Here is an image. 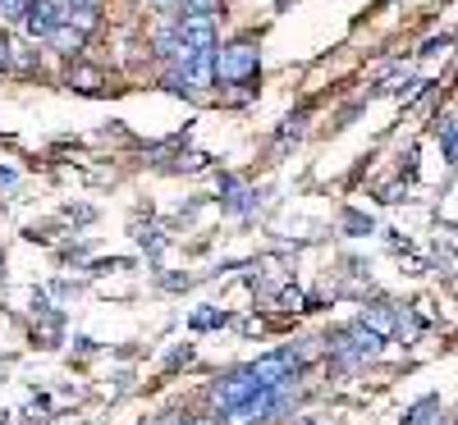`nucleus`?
I'll use <instances>...</instances> for the list:
<instances>
[{"label": "nucleus", "mask_w": 458, "mask_h": 425, "mask_svg": "<svg viewBox=\"0 0 458 425\" xmlns=\"http://www.w3.org/2000/svg\"><path fill=\"white\" fill-rule=\"evenodd\" d=\"M257 64H261V55H257V46L248 42V37L243 42H229L225 51H216V83H229V88L252 83Z\"/></svg>", "instance_id": "f257e3e1"}, {"label": "nucleus", "mask_w": 458, "mask_h": 425, "mask_svg": "<svg viewBox=\"0 0 458 425\" xmlns=\"http://www.w3.org/2000/svg\"><path fill=\"white\" fill-rule=\"evenodd\" d=\"M380 343H386V338H380L376 329H367V325L358 321L353 329H344V334H335V338H330V353H335L339 362L358 366V362H371V357L380 353Z\"/></svg>", "instance_id": "f03ea898"}, {"label": "nucleus", "mask_w": 458, "mask_h": 425, "mask_svg": "<svg viewBox=\"0 0 458 425\" xmlns=\"http://www.w3.org/2000/svg\"><path fill=\"white\" fill-rule=\"evenodd\" d=\"M248 371L257 375V384H261V389H271V384H289V379H298V371H302V357L293 353V347H284V353H271V357L252 362Z\"/></svg>", "instance_id": "7ed1b4c3"}, {"label": "nucleus", "mask_w": 458, "mask_h": 425, "mask_svg": "<svg viewBox=\"0 0 458 425\" xmlns=\"http://www.w3.org/2000/svg\"><path fill=\"white\" fill-rule=\"evenodd\" d=\"M179 37H183V46H193V51H216V14H202V10H179L174 19Z\"/></svg>", "instance_id": "20e7f679"}, {"label": "nucleus", "mask_w": 458, "mask_h": 425, "mask_svg": "<svg viewBox=\"0 0 458 425\" xmlns=\"http://www.w3.org/2000/svg\"><path fill=\"white\" fill-rule=\"evenodd\" d=\"M19 23H23V32L32 37V42H47V37L64 23V5H60V0H32Z\"/></svg>", "instance_id": "39448f33"}, {"label": "nucleus", "mask_w": 458, "mask_h": 425, "mask_svg": "<svg viewBox=\"0 0 458 425\" xmlns=\"http://www.w3.org/2000/svg\"><path fill=\"white\" fill-rule=\"evenodd\" d=\"M261 389V384H257V375L243 366V371H234V375H225L220 384H216V389H211V398L220 403V412H229V407H239L243 398H252Z\"/></svg>", "instance_id": "423d86ee"}, {"label": "nucleus", "mask_w": 458, "mask_h": 425, "mask_svg": "<svg viewBox=\"0 0 458 425\" xmlns=\"http://www.w3.org/2000/svg\"><path fill=\"white\" fill-rule=\"evenodd\" d=\"M47 46H51V51H60V55H69V60H73V55H79V51H83V46H88V32H83V28H73V23H69V19H64V23H60V28H55V32H51V37H47Z\"/></svg>", "instance_id": "0eeeda50"}, {"label": "nucleus", "mask_w": 458, "mask_h": 425, "mask_svg": "<svg viewBox=\"0 0 458 425\" xmlns=\"http://www.w3.org/2000/svg\"><path fill=\"white\" fill-rule=\"evenodd\" d=\"M362 325H367V329H376L380 338H386V334L399 325V316L390 312V306H367V312H362Z\"/></svg>", "instance_id": "6e6552de"}, {"label": "nucleus", "mask_w": 458, "mask_h": 425, "mask_svg": "<svg viewBox=\"0 0 458 425\" xmlns=\"http://www.w3.org/2000/svg\"><path fill=\"white\" fill-rule=\"evenodd\" d=\"M69 88H79V92H101V73L88 69V64H69Z\"/></svg>", "instance_id": "1a4fd4ad"}, {"label": "nucleus", "mask_w": 458, "mask_h": 425, "mask_svg": "<svg viewBox=\"0 0 458 425\" xmlns=\"http://www.w3.org/2000/svg\"><path fill=\"white\" fill-rule=\"evenodd\" d=\"M431 412H440V403H436V398H422V403L412 407V416H408L403 425H440V416H431Z\"/></svg>", "instance_id": "9d476101"}, {"label": "nucleus", "mask_w": 458, "mask_h": 425, "mask_svg": "<svg viewBox=\"0 0 458 425\" xmlns=\"http://www.w3.org/2000/svg\"><path fill=\"white\" fill-rule=\"evenodd\" d=\"M32 0H0V19H23V10Z\"/></svg>", "instance_id": "9b49d317"}, {"label": "nucleus", "mask_w": 458, "mask_h": 425, "mask_svg": "<svg viewBox=\"0 0 458 425\" xmlns=\"http://www.w3.org/2000/svg\"><path fill=\"white\" fill-rule=\"evenodd\" d=\"M225 316L220 312H193V329H211V325H220Z\"/></svg>", "instance_id": "f8f14e48"}, {"label": "nucleus", "mask_w": 458, "mask_h": 425, "mask_svg": "<svg viewBox=\"0 0 458 425\" xmlns=\"http://www.w3.org/2000/svg\"><path fill=\"white\" fill-rule=\"evenodd\" d=\"M280 306H284V312H298V306H302V293H298V288H284V293H280Z\"/></svg>", "instance_id": "ddd939ff"}, {"label": "nucleus", "mask_w": 458, "mask_h": 425, "mask_svg": "<svg viewBox=\"0 0 458 425\" xmlns=\"http://www.w3.org/2000/svg\"><path fill=\"white\" fill-rule=\"evenodd\" d=\"M183 10H202V14H216L220 0H183Z\"/></svg>", "instance_id": "4468645a"}, {"label": "nucleus", "mask_w": 458, "mask_h": 425, "mask_svg": "<svg viewBox=\"0 0 458 425\" xmlns=\"http://www.w3.org/2000/svg\"><path fill=\"white\" fill-rule=\"evenodd\" d=\"M0 69H10V42L0 37Z\"/></svg>", "instance_id": "2eb2a0df"}, {"label": "nucleus", "mask_w": 458, "mask_h": 425, "mask_svg": "<svg viewBox=\"0 0 458 425\" xmlns=\"http://www.w3.org/2000/svg\"><path fill=\"white\" fill-rule=\"evenodd\" d=\"M157 5H165V10H183V0H157Z\"/></svg>", "instance_id": "dca6fc26"}, {"label": "nucleus", "mask_w": 458, "mask_h": 425, "mask_svg": "<svg viewBox=\"0 0 458 425\" xmlns=\"http://www.w3.org/2000/svg\"><path fill=\"white\" fill-rule=\"evenodd\" d=\"M183 425H216V416H198V421H183Z\"/></svg>", "instance_id": "f3484780"}, {"label": "nucleus", "mask_w": 458, "mask_h": 425, "mask_svg": "<svg viewBox=\"0 0 458 425\" xmlns=\"http://www.w3.org/2000/svg\"><path fill=\"white\" fill-rule=\"evenodd\" d=\"M0 183H14V174H10V170H0Z\"/></svg>", "instance_id": "a211bd4d"}]
</instances>
